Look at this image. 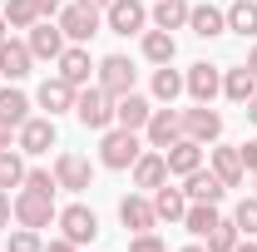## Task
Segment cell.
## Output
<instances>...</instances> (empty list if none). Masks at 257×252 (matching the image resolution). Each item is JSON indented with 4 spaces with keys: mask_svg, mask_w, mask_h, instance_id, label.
Segmentation results:
<instances>
[{
    "mask_svg": "<svg viewBox=\"0 0 257 252\" xmlns=\"http://www.w3.org/2000/svg\"><path fill=\"white\" fill-rule=\"evenodd\" d=\"M227 30L242 35V40H252L257 35V0H232V5H227Z\"/></svg>",
    "mask_w": 257,
    "mask_h": 252,
    "instance_id": "cell-29",
    "label": "cell"
},
{
    "mask_svg": "<svg viewBox=\"0 0 257 252\" xmlns=\"http://www.w3.org/2000/svg\"><path fill=\"white\" fill-rule=\"evenodd\" d=\"M237 154H242V168H247V173H257V139H247Z\"/></svg>",
    "mask_w": 257,
    "mask_h": 252,
    "instance_id": "cell-39",
    "label": "cell"
},
{
    "mask_svg": "<svg viewBox=\"0 0 257 252\" xmlns=\"http://www.w3.org/2000/svg\"><path fill=\"white\" fill-rule=\"evenodd\" d=\"M45 252H79V247H74L69 237H55V242H50V247H45Z\"/></svg>",
    "mask_w": 257,
    "mask_h": 252,
    "instance_id": "cell-42",
    "label": "cell"
},
{
    "mask_svg": "<svg viewBox=\"0 0 257 252\" xmlns=\"http://www.w3.org/2000/svg\"><path fill=\"white\" fill-rule=\"evenodd\" d=\"M188 0H159L154 10H149V20H154V30H183L188 25Z\"/></svg>",
    "mask_w": 257,
    "mask_h": 252,
    "instance_id": "cell-24",
    "label": "cell"
},
{
    "mask_svg": "<svg viewBox=\"0 0 257 252\" xmlns=\"http://www.w3.org/2000/svg\"><path fill=\"white\" fill-rule=\"evenodd\" d=\"M163 158H168V173L188 178L193 168H203V144H193V139H178V144H168V149H163Z\"/></svg>",
    "mask_w": 257,
    "mask_h": 252,
    "instance_id": "cell-20",
    "label": "cell"
},
{
    "mask_svg": "<svg viewBox=\"0 0 257 252\" xmlns=\"http://www.w3.org/2000/svg\"><path fill=\"white\" fill-rule=\"evenodd\" d=\"M247 69H252V74H257V45H252V50H247Z\"/></svg>",
    "mask_w": 257,
    "mask_h": 252,
    "instance_id": "cell-46",
    "label": "cell"
},
{
    "mask_svg": "<svg viewBox=\"0 0 257 252\" xmlns=\"http://www.w3.org/2000/svg\"><path fill=\"white\" fill-rule=\"evenodd\" d=\"M89 74H94L89 50H84V45H64V55H60V79H69L74 89H84V84H89Z\"/></svg>",
    "mask_w": 257,
    "mask_h": 252,
    "instance_id": "cell-16",
    "label": "cell"
},
{
    "mask_svg": "<svg viewBox=\"0 0 257 252\" xmlns=\"http://www.w3.org/2000/svg\"><path fill=\"white\" fill-rule=\"evenodd\" d=\"M183 193H188V203H223V178H218V173H213V168H208V173H203V168H193L188 178H183Z\"/></svg>",
    "mask_w": 257,
    "mask_h": 252,
    "instance_id": "cell-18",
    "label": "cell"
},
{
    "mask_svg": "<svg viewBox=\"0 0 257 252\" xmlns=\"http://www.w3.org/2000/svg\"><path fill=\"white\" fill-rule=\"evenodd\" d=\"M5 252H45V242L35 237V227H20V232H10Z\"/></svg>",
    "mask_w": 257,
    "mask_h": 252,
    "instance_id": "cell-36",
    "label": "cell"
},
{
    "mask_svg": "<svg viewBox=\"0 0 257 252\" xmlns=\"http://www.w3.org/2000/svg\"><path fill=\"white\" fill-rule=\"evenodd\" d=\"M74 94H79V89H74V84H69V79H60V74H55V79H45V84H40V109H50V119H55V114H64V109H74Z\"/></svg>",
    "mask_w": 257,
    "mask_h": 252,
    "instance_id": "cell-19",
    "label": "cell"
},
{
    "mask_svg": "<svg viewBox=\"0 0 257 252\" xmlns=\"http://www.w3.org/2000/svg\"><path fill=\"white\" fill-rule=\"evenodd\" d=\"M79 5H84V10H109L114 0H79Z\"/></svg>",
    "mask_w": 257,
    "mask_h": 252,
    "instance_id": "cell-43",
    "label": "cell"
},
{
    "mask_svg": "<svg viewBox=\"0 0 257 252\" xmlns=\"http://www.w3.org/2000/svg\"><path fill=\"white\" fill-rule=\"evenodd\" d=\"M149 114H154V104H149L144 94H134V89L114 99V124L119 129H134V134H139V129L149 124Z\"/></svg>",
    "mask_w": 257,
    "mask_h": 252,
    "instance_id": "cell-14",
    "label": "cell"
},
{
    "mask_svg": "<svg viewBox=\"0 0 257 252\" xmlns=\"http://www.w3.org/2000/svg\"><path fill=\"white\" fill-rule=\"evenodd\" d=\"M60 232L74 242V247H84V242H94V232H99V218H94V208H84V203H69L60 213Z\"/></svg>",
    "mask_w": 257,
    "mask_h": 252,
    "instance_id": "cell-5",
    "label": "cell"
},
{
    "mask_svg": "<svg viewBox=\"0 0 257 252\" xmlns=\"http://www.w3.org/2000/svg\"><path fill=\"white\" fill-rule=\"evenodd\" d=\"M183 139H193V144H218L223 139V114L218 109H208V104H198V109H183Z\"/></svg>",
    "mask_w": 257,
    "mask_h": 252,
    "instance_id": "cell-3",
    "label": "cell"
},
{
    "mask_svg": "<svg viewBox=\"0 0 257 252\" xmlns=\"http://www.w3.org/2000/svg\"><path fill=\"white\" fill-rule=\"evenodd\" d=\"M128 252H168L159 242V237H154V232H134V242H128Z\"/></svg>",
    "mask_w": 257,
    "mask_h": 252,
    "instance_id": "cell-38",
    "label": "cell"
},
{
    "mask_svg": "<svg viewBox=\"0 0 257 252\" xmlns=\"http://www.w3.org/2000/svg\"><path fill=\"white\" fill-rule=\"evenodd\" d=\"M25 119H30V99L20 94L15 84H5V89H0V124L20 129V124H25Z\"/></svg>",
    "mask_w": 257,
    "mask_h": 252,
    "instance_id": "cell-27",
    "label": "cell"
},
{
    "mask_svg": "<svg viewBox=\"0 0 257 252\" xmlns=\"http://www.w3.org/2000/svg\"><path fill=\"white\" fill-rule=\"evenodd\" d=\"M0 149H10V124H0Z\"/></svg>",
    "mask_w": 257,
    "mask_h": 252,
    "instance_id": "cell-44",
    "label": "cell"
},
{
    "mask_svg": "<svg viewBox=\"0 0 257 252\" xmlns=\"http://www.w3.org/2000/svg\"><path fill=\"white\" fill-rule=\"evenodd\" d=\"M252 178H257V173H252Z\"/></svg>",
    "mask_w": 257,
    "mask_h": 252,
    "instance_id": "cell-50",
    "label": "cell"
},
{
    "mask_svg": "<svg viewBox=\"0 0 257 252\" xmlns=\"http://www.w3.org/2000/svg\"><path fill=\"white\" fill-rule=\"evenodd\" d=\"M30 64H35V55H30V45L25 40H0V74L15 84V79H25L30 74Z\"/></svg>",
    "mask_w": 257,
    "mask_h": 252,
    "instance_id": "cell-15",
    "label": "cell"
},
{
    "mask_svg": "<svg viewBox=\"0 0 257 252\" xmlns=\"http://www.w3.org/2000/svg\"><path fill=\"white\" fill-rule=\"evenodd\" d=\"M25 173H30V168H25V158L10 154V149H0V188H20V183H25Z\"/></svg>",
    "mask_w": 257,
    "mask_h": 252,
    "instance_id": "cell-32",
    "label": "cell"
},
{
    "mask_svg": "<svg viewBox=\"0 0 257 252\" xmlns=\"http://www.w3.org/2000/svg\"><path fill=\"white\" fill-rule=\"evenodd\" d=\"M10 213H15V203H10V198H5V188H0V227H5V222H10Z\"/></svg>",
    "mask_w": 257,
    "mask_h": 252,
    "instance_id": "cell-41",
    "label": "cell"
},
{
    "mask_svg": "<svg viewBox=\"0 0 257 252\" xmlns=\"http://www.w3.org/2000/svg\"><path fill=\"white\" fill-rule=\"evenodd\" d=\"M55 183L69 193H84L89 183H94V168H89V158H79V154H60L55 158Z\"/></svg>",
    "mask_w": 257,
    "mask_h": 252,
    "instance_id": "cell-8",
    "label": "cell"
},
{
    "mask_svg": "<svg viewBox=\"0 0 257 252\" xmlns=\"http://www.w3.org/2000/svg\"><path fill=\"white\" fill-rule=\"evenodd\" d=\"M139 154H144V144H139L134 129H104V144H99V163L104 168H134Z\"/></svg>",
    "mask_w": 257,
    "mask_h": 252,
    "instance_id": "cell-1",
    "label": "cell"
},
{
    "mask_svg": "<svg viewBox=\"0 0 257 252\" xmlns=\"http://www.w3.org/2000/svg\"><path fill=\"white\" fill-rule=\"evenodd\" d=\"M74 119L84 129H109L114 124V99L104 94L99 84H84V89L74 94Z\"/></svg>",
    "mask_w": 257,
    "mask_h": 252,
    "instance_id": "cell-2",
    "label": "cell"
},
{
    "mask_svg": "<svg viewBox=\"0 0 257 252\" xmlns=\"http://www.w3.org/2000/svg\"><path fill=\"white\" fill-rule=\"evenodd\" d=\"M15 144H20V154H50L55 149V119H25L15 129Z\"/></svg>",
    "mask_w": 257,
    "mask_h": 252,
    "instance_id": "cell-11",
    "label": "cell"
},
{
    "mask_svg": "<svg viewBox=\"0 0 257 252\" xmlns=\"http://www.w3.org/2000/svg\"><path fill=\"white\" fill-rule=\"evenodd\" d=\"M35 10H40V20H50V15H60V0H35Z\"/></svg>",
    "mask_w": 257,
    "mask_h": 252,
    "instance_id": "cell-40",
    "label": "cell"
},
{
    "mask_svg": "<svg viewBox=\"0 0 257 252\" xmlns=\"http://www.w3.org/2000/svg\"><path fill=\"white\" fill-rule=\"evenodd\" d=\"M188 30L198 35V40L223 35L227 30V10H218V5H193V10H188Z\"/></svg>",
    "mask_w": 257,
    "mask_h": 252,
    "instance_id": "cell-22",
    "label": "cell"
},
{
    "mask_svg": "<svg viewBox=\"0 0 257 252\" xmlns=\"http://www.w3.org/2000/svg\"><path fill=\"white\" fill-rule=\"evenodd\" d=\"M183 89H188V94L198 99V104H213V99L223 94V74H218L213 64L203 60V64H193L188 74H183Z\"/></svg>",
    "mask_w": 257,
    "mask_h": 252,
    "instance_id": "cell-10",
    "label": "cell"
},
{
    "mask_svg": "<svg viewBox=\"0 0 257 252\" xmlns=\"http://www.w3.org/2000/svg\"><path fill=\"white\" fill-rule=\"evenodd\" d=\"M119 222H124L128 232H154V222H159V213H154V203H149V198L128 193L124 203H119Z\"/></svg>",
    "mask_w": 257,
    "mask_h": 252,
    "instance_id": "cell-17",
    "label": "cell"
},
{
    "mask_svg": "<svg viewBox=\"0 0 257 252\" xmlns=\"http://www.w3.org/2000/svg\"><path fill=\"white\" fill-rule=\"evenodd\" d=\"M168 183V158L163 154H139V163H134V188H163Z\"/></svg>",
    "mask_w": 257,
    "mask_h": 252,
    "instance_id": "cell-21",
    "label": "cell"
},
{
    "mask_svg": "<svg viewBox=\"0 0 257 252\" xmlns=\"http://www.w3.org/2000/svg\"><path fill=\"white\" fill-rule=\"evenodd\" d=\"M20 188H35V193H50V198H55V188H60V183H55V173H50V168H30Z\"/></svg>",
    "mask_w": 257,
    "mask_h": 252,
    "instance_id": "cell-37",
    "label": "cell"
},
{
    "mask_svg": "<svg viewBox=\"0 0 257 252\" xmlns=\"http://www.w3.org/2000/svg\"><path fill=\"white\" fill-rule=\"evenodd\" d=\"M25 45H30L35 60H60V55H64V30H60V25H50V20H35Z\"/></svg>",
    "mask_w": 257,
    "mask_h": 252,
    "instance_id": "cell-12",
    "label": "cell"
},
{
    "mask_svg": "<svg viewBox=\"0 0 257 252\" xmlns=\"http://www.w3.org/2000/svg\"><path fill=\"white\" fill-rule=\"evenodd\" d=\"M178 45H173V30H144V60L149 64H173Z\"/></svg>",
    "mask_w": 257,
    "mask_h": 252,
    "instance_id": "cell-28",
    "label": "cell"
},
{
    "mask_svg": "<svg viewBox=\"0 0 257 252\" xmlns=\"http://www.w3.org/2000/svg\"><path fill=\"white\" fill-rule=\"evenodd\" d=\"M178 94H183V74H178V69H168V64H159V69H154V99L173 104Z\"/></svg>",
    "mask_w": 257,
    "mask_h": 252,
    "instance_id": "cell-31",
    "label": "cell"
},
{
    "mask_svg": "<svg viewBox=\"0 0 257 252\" xmlns=\"http://www.w3.org/2000/svg\"><path fill=\"white\" fill-rule=\"evenodd\" d=\"M223 94L232 99V104H247V99L257 94V74L247 69V64H237V69H227V74H223Z\"/></svg>",
    "mask_w": 257,
    "mask_h": 252,
    "instance_id": "cell-25",
    "label": "cell"
},
{
    "mask_svg": "<svg viewBox=\"0 0 257 252\" xmlns=\"http://www.w3.org/2000/svg\"><path fill=\"white\" fill-rule=\"evenodd\" d=\"M218 203H188V213H183V227H188L193 237H208L213 227H218Z\"/></svg>",
    "mask_w": 257,
    "mask_h": 252,
    "instance_id": "cell-30",
    "label": "cell"
},
{
    "mask_svg": "<svg viewBox=\"0 0 257 252\" xmlns=\"http://www.w3.org/2000/svg\"><path fill=\"white\" fill-rule=\"evenodd\" d=\"M237 247V222H218L208 232V252H232Z\"/></svg>",
    "mask_w": 257,
    "mask_h": 252,
    "instance_id": "cell-34",
    "label": "cell"
},
{
    "mask_svg": "<svg viewBox=\"0 0 257 252\" xmlns=\"http://www.w3.org/2000/svg\"><path fill=\"white\" fill-rule=\"evenodd\" d=\"M232 222H237V232H247V237H257V193L237 203V213H232Z\"/></svg>",
    "mask_w": 257,
    "mask_h": 252,
    "instance_id": "cell-35",
    "label": "cell"
},
{
    "mask_svg": "<svg viewBox=\"0 0 257 252\" xmlns=\"http://www.w3.org/2000/svg\"><path fill=\"white\" fill-rule=\"evenodd\" d=\"M5 30H10V25H5V10H0V40H5Z\"/></svg>",
    "mask_w": 257,
    "mask_h": 252,
    "instance_id": "cell-49",
    "label": "cell"
},
{
    "mask_svg": "<svg viewBox=\"0 0 257 252\" xmlns=\"http://www.w3.org/2000/svg\"><path fill=\"white\" fill-rule=\"evenodd\" d=\"M15 218H20V227H50V218H60V213H55V198L50 193L20 188L15 193Z\"/></svg>",
    "mask_w": 257,
    "mask_h": 252,
    "instance_id": "cell-4",
    "label": "cell"
},
{
    "mask_svg": "<svg viewBox=\"0 0 257 252\" xmlns=\"http://www.w3.org/2000/svg\"><path fill=\"white\" fill-rule=\"evenodd\" d=\"M213 173L223 178V188H237V183L247 178V168H242V154H237V149H213Z\"/></svg>",
    "mask_w": 257,
    "mask_h": 252,
    "instance_id": "cell-26",
    "label": "cell"
},
{
    "mask_svg": "<svg viewBox=\"0 0 257 252\" xmlns=\"http://www.w3.org/2000/svg\"><path fill=\"white\" fill-rule=\"evenodd\" d=\"M104 25L114 35H139L149 25V10H144V0H114V5L104 10Z\"/></svg>",
    "mask_w": 257,
    "mask_h": 252,
    "instance_id": "cell-7",
    "label": "cell"
},
{
    "mask_svg": "<svg viewBox=\"0 0 257 252\" xmlns=\"http://www.w3.org/2000/svg\"><path fill=\"white\" fill-rule=\"evenodd\" d=\"M60 30H64V40L84 45L89 35H99V10H84V5H69V10H60Z\"/></svg>",
    "mask_w": 257,
    "mask_h": 252,
    "instance_id": "cell-13",
    "label": "cell"
},
{
    "mask_svg": "<svg viewBox=\"0 0 257 252\" xmlns=\"http://www.w3.org/2000/svg\"><path fill=\"white\" fill-rule=\"evenodd\" d=\"M144 134H149L154 149H168V144L183 139V114H178V109H154L149 124H144Z\"/></svg>",
    "mask_w": 257,
    "mask_h": 252,
    "instance_id": "cell-9",
    "label": "cell"
},
{
    "mask_svg": "<svg viewBox=\"0 0 257 252\" xmlns=\"http://www.w3.org/2000/svg\"><path fill=\"white\" fill-rule=\"evenodd\" d=\"M183 252H208V247H203V242H188V247H183Z\"/></svg>",
    "mask_w": 257,
    "mask_h": 252,
    "instance_id": "cell-48",
    "label": "cell"
},
{
    "mask_svg": "<svg viewBox=\"0 0 257 252\" xmlns=\"http://www.w3.org/2000/svg\"><path fill=\"white\" fill-rule=\"evenodd\" d=\"M0 10H5V25H15V30H30L35 20H40V10H35V0H5Z\"/></svg>",
    "mask_w": 257,
    "mask_h": 252,
    "instance_id": "cell-33",
    "label": "cell"
},
{
    "mask_svg": "<svg viewBox=\"0 0 257 252\" xmlns=\"http://www.w3.org/2000/svg\"><path fill=\"white\" fill-rule=\"evenodd\" d=\"M247 119H252V124H257V94L247 99Z\"/></svg>",
    "mask_w": 257,
    "mask_h": 252,
    "instance_id": "cell-45",
    "label": "cell"
},
{
    "mask_svg": "<svg viewBox=\"0 0 257 252\" xmlns=\"http://www.w3.org/2000/svg\"><path fill=\"white\" fill-rule=\"evenodd\" d=\"M154 213H159V222H183V213H188V193L183 188H154Z\"/></svg>",
    "mask_w": 257,
    "mask_h": 252,
    "instance_id": "cell-23",
    "label": "cell"
},
{
    "mask_svg": "<svg viewBox=\"0 0 257 252\" xmlns=\"http://www.w3.org/2000/svg\"><path fill=\"white\" fill-rule=\"evenodd\" d=\"M232 252H257V242H237V247H232Z\"/></svg>",
    "mask_w": 257,
    "mask_h": 252,
    "instance_id": "cell-47",
    "label": "cell"
},
{
    "mask_svg": "<svg viewBox=\"0 0 257 252\" xmlns=\"http://www.w3.org/2000/svg\"><path fill=\"white\" fill-rule=\"evenodd\" d=\"M134 74H139V69H134L124 55H104V60H99V89L109 99H119V94L134 89Z\"/></svg>",
    "mask_w": 257,
    "mask_h": 252,
    "instance_id": "cell-6",
    "label": "cell"
}]
</instances>
